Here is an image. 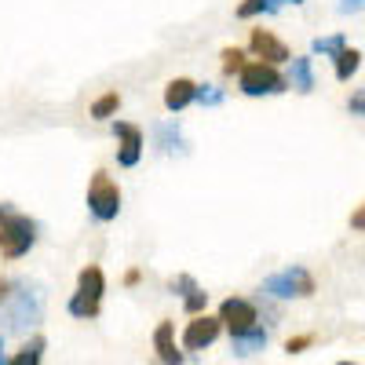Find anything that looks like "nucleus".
I'll return each mask as SVG.
<instances>
[{"label":"nucleus","mask_w":365,"mask_h":365,"mask_svg":"<svg viewBox=\"0 0 365 365\" xmlns=\"http://www.w3.org/2000/svg\"><path fill=\"white\" fill-rule=\"evenodd\" d=\"M37 245V220L22 216L11 205H0V256L22 259Z\"/></svg>","instance_id":"nucleus-1"},{"label":"nucleus","mask_w":365,"mask_h":365,"mask_svg":"<svg viewBox=\"0 0 365 365\" xmlns=\"http://www.w3.org/2000/svg\"><path fill=\"white\" fill-rule=\"evenodd\" d=\"M237 88H241V96H249V99L282 96V91H289V77L274 63L256 58V63H245V66L237 70Z\"/></svg>","instance_id":"nucleus-2"},{"label":"nucleus","mask_w":365,"mask_h":365,"mask_svg":"<svg viewBox=\"0 0 365 365\" xmlns=\"http://www.w3.org/2000/svg\"><path fill=\"white\" fill-rule=\"evenodd\" d=\"M103 292H106V274H103V267L91 263V267H84V270L77 274V292L70 296L66 311H70L73 318H81V322L96 318L99 307H103Z\"/></svg>","instance_id":"nucleus-3"},{"label":"nucleus","mask_w":365,"mask_h":365,"mask_svg":"<svg viewBox=\"0 0 365 365\" xmlns=\"http://www.w3.org/2000/svg\"><path fill=\"white\" fill-rule=\"evenodd\" d=\"M259 292H267L274 299H307L318 292V285H314V274L307 267H285L278 274H270V278H263Z\"/></svg>","instance_id":"nucleus-4"},{"label":"nucleus","mask_w":365,"mask_h":365,"mask_svg":"<svg viewBox=\"0 0 365 365\" xmlns=\"http://www.w3.org/2000/svg\"><path fill=\"white\" fill-rule=\"evenodd\" d=\"M88 212L99 223L117 220V212H120V187L106 172H96V175H91V182H88Z\"/></svg>","instance_id":"nucleus-5"},{"label":"nucleus","mask_w":365,"mask_h":365,"mask_svg":"<svg viewBox=\"0 0 365 365\" xmlns=\"http://www.w3.org/2000/svg\"><path fill=\"white\" fill-rule=\"evenodd\" d=\"M113 135H117V165L120 168H135L143 161V150H146L143 128L132 125V120H113Z\"/></svg>","instance_id":"nucleus-6"},{"label":"nucleus","mask_w":365,"mask_h":365,"mask_svg":"<svg viewBox=\"0 0 365 365\" xmlns=\"http://www.w3.org/2000/svg\"><path fill=\"white\" fill-rule=\"evenodd\" d=\"M220 322H223V329L230 332V336H237V332H245V329L259 325V311H256L252 299L227 296V299L220 303Z\"/></svg>","instance_id":"nucleus-7"},{"label":"nucleus","mask_w":365,"mask_h":365,"mask_svg":"<svg viewBox=\"0 0 365 365\" xmlns=\"http://www.w3.org/2000/svg\"><path fill=\"white\" fill-rule=\"evenodd\" d=\"M220 332H223V322H220V314L212 318V314H194V322L182 329V347L187 351H205V347H212L220 340Z\"/></svg>","instance_id":"nucleus-8"},{"label":"nucleus","mask_w":365,"mask_h":365,"mask_svg":"<svg viewBox=\"0 0 365 365\" xmlns=\"http://www.w3.org/2000/svg\"><path fill=\"white\" fill-rule=\"evenodd\" d=\"M249 48H252L256 58H263V63H274V66H282V63H289V58H292L289 44L278 41L270 29H252V34H249Z\"/></svg>","instance_id":"nucleus-9"},{"label":"nucleus","mask_w":365,"mask_h":365,"mask_svg":"<svg viewBox=\"0 0 365 365\" xmlns=\"http://www.w3.org/2000/svg\"><path fill=\"white\" fill-rule=\"evenodd\" d=\"M194 96H197V84H194L190 77H175V81L165 84V110H168V113L187 110V106L194 103Z\"/></svg>","instance_id":"nucleus-10"},{"label":"nucleus","mask_w":365,"mask_h":365,"mask_svg":"<svg viewBox=\"0 0 365 365\" xmlns=\"http://www.w3.org/2000/svg\"><path fill=\"white\" fill-rule=\"evenodd\" d=\"M289 88H296L299 96H311L314 91V58L311 55H296L289 58Z\"/></svg>","instance_id":"nucleus-11"},{"label":"nucleus","mask_w":365,"mask_h":365,"mask_svg":"<svg viewBox=\"0 0 365 365\" xmlns=\"http://www.w3.org/2000/svg\"><path fill=\"white\" fill-rule=\"evenodd\" d=\"M154 351H158V358L165 365H179L182 361V351L175 347V325L172 322H161L154 329Z\"/></svg>","instance_id":"nucleus-12"},{"label":"nucleus","mask_w":365,"mask_h":365,"mask_svg":"<svg viewBox=\"0 0 365 365\" xmlns=\"http://www.w3.org/2000/svg\"><path fill=\"white\" fill-rule=\"evenodd\" d=\"M230 347H234L237 358H252L256 351L267 347V329H263V325H252V329H245V332H237V336H230Z\"/></svg>","instance_id":"nucleus-13"},{"label":"nucleus","mask_w":365,"mask_h":365,"mask_svg":"<svg viewBox=\"0 0 365 365\" xmlns=\"http://www.w3.org/2000/svg\"><path fill=\"white\" fill-rule=\"evenodd\" d=\"M285 4H303V0H241L237 4V19H256V15H270V11H282Z\"/></svg>","instance_id":"nucleus-14"},{"label":"nucleus","mask_w":365,"mask_h":365,"mask_svg":"<svg viewBox=\"0 0 365 365\" xmlns=\"http://www.w3.org/2000/svg\"><path fill=\"white\" fill-rule=\"evenodd\" d=\"M332 63H336V81L347 84V81L361 70V51H358V48H340L336 55H332Z\"/></svg>","instance_id":"nucleus-15"},{"label":"nucleus","mask_w":365,"mask_h":365,"mask_svg":"<svg viewBox=\"0 0 365 365\" xmlns=\"http://www.w3.org/2000/svg\"><path fill=\"white\" fill-rule=\"evenodd\" d=\"M120 110V91H103V96L91 103V120H110Z\"/></svg>","instance_id":"nucleus-16"},{"label":"nucleus","mask_w":365,"mask_h":365,"mask_svg":"<svg viewBox=\"0 0 365 365\" xmlns=\"http://www.w3.org/2000/svg\"><path fill=\"white\" fill-rule=\"evenodd\" d=\"M158 146L165 150V154H172V150H187V143H182V135H179V128L172 125V120H165V125H158Z\"/></svg>","instance_id":"nucleus-17"},{"label":"nucleus","mask_w":365,"mask_h":365,"mask_svg":"<svg viewBox=\"0 0 365 365\" xmlns=\"http://www.w3.org/2000/svg\"><path fill=\"white\" fill-rule=\"evenodd\" d=\"M41 358H44V336H34L19 354H11L8 361H11V365H37Z\"/></svg>","instance_id":"nucleus-18"},{"label":"nucleus","mask_w":365,"mask_h":365,"mask_svg":"<svg viewBox=\"0 0 365 365\" xmlns=\"http://www.w3.org/2000/svg\"><path fill=\"white\" fill-rule=\"evenodd\" d=\"M340 48H347V37H344V34H332V37H314V44H311V51H314V55H329V58L336 55Z\"/></svg>","instance_id":"nucleus-19"},{"label":"nucleus","mask_w":365,"mask_h":365,"mask_svg":"<svg viewBox=\"0 0 365 365\" xmlns=\"http://www.w3.org/2000/svg\"><path fill=\"white\" fill-rule=\"evenodd\" d=\"M227 96H223V88H216V84H197V96H194V103H201V106H220Z\"/></svg>","instance_id":"nucleus-20"},{"label":"nucleus","mask_w":365,"mask_h":365,"mask_svg":"<svg viewBox=\"0 0 365 365\" xmlns=\"http://www.w3.org/2000/svg\"><path fill=\"white\" fill-rule=\"evenodd\" d=\"M168 289H172L175 296H182V299H187V296H190V292H197L201 285H197V282L190 278V274H175V278L168 282Z\"/></svg>","instance_id":"nucleus-21"},{"label":"nucleus","mask_w":365,"mask_h":365,"mask_svg":"<svg viewBox=\"0 0 365 365\" xmlns=\"http://www.w3.org/2000/svg\"><path fill=\"white\" fill-rule=\"evenodd\" d=\"M223 73H237L241 66H245V51L241 48H223Z\"/></svg>","instance_id":"nucleus-22"},{"label":"nucleus","mask_w":365,"mask_h":365,"mask_svg":"<svg viewBox=\"0 0 365 365\" xmlns=\"http://www.w3.org/2000/svg\"><path fill=\"white\" fill-rule=\"evenodd\" d=\"M311 344H314V336H289L285 340V354H303Z\"/></svg>","instance_id":"nucleus-23"},{"label":"nucleus","mask_w":365,"mask_h":365,"mask_svg":"<svg viewBox=\"0 0 365 365\" xmlns=\"http://www.w3.org/2000/svg\"><path fill=\"white\" fill-rule=\"evenodd\" d=\"M347 110H351L354 117H365V88H358L354 96L347 99Z\"/></svg>","instance_id":"nucleus-24"},{"label":"nucleus","mask_w":365,"mask_h":365,"mask_svg":"<svg viewBox=\"0 0 365 365\" xmlns=\"http://www.w3.org/2000/svg\"><path fill=\"white\" fill-rule=\"evenodd\" d=\"M361 8H365V0H340V4H336L340 15H358Z\"/></svg>","instance_id":"nucleus-25"},{"label":"nucleus","mask_w":365,"mask_h":365,"mask_svg":"<svg viewBox=\"0 0 365 365\" xmlns=\"http://www.w3.org/2000/svg\"><path fill=\"white\" fill-rule=\"evenodd\" d=\"M351 230H361V234H365V201L351 212Z\"/></svg>","instance_id":"nucleus-26"},{"label":"nucleus","mask_w":365,"mask_h":365,"mask_svg":"<svg viewBox=\"0 0 365 365\" xmlns=\"http://www.w3.org/2000/svg\"><path fill=\"white\" fill-rule=\"evenodd\" d=\"M139 278H143L139 270H128V274H125V285H139Z\"/></svg>","instance_id":"nucleus-27"},{"label":"nucleus","mask_w":365,"mask_h":365,"mask_svg":"<svg viewBox=\"0 0 365 365\" xmlns=\"http://www.w3.org/2000/svg\"><path fill=\"white\" fill-rule=\"evenodd\" d=\"M0 361H8V358H4V340H0Z\"/></svg>","instance_id":"nucleus-28"}]
</instances>
